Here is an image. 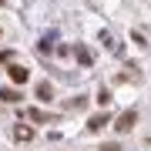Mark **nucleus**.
Masks as SVG:
<instances>
[{
    "mask_svg": "<svg viewBox=\"0 0 151 151\" xmlns=\"http://www.w3.org/2000/svg\"><path fill=\"white\" fill-rule=\"evenodd\" d=\"M134 124H138V111H124L118 118V124H114V131H118V134H128Z\"/></svg>",
    "mask_w": 151,
    "mask_h": 151,
    "instance_id": "nucleus-1",
    "label": "nucleus"
},
{
    "mask_svg": "<svg viewBox=\"0 0 151 151\" xmlns=\"http://www.w3.org/2000/svg\"><path fill=\"white\" fill-rule=\"evenodd\" d=\"M7 74H10L14 84H27V81H30V70L24 67V64H10V67H7Z\"/></svg>",
    "mask_w": 151,
    "mask_h": 151,
    "instance_id": "nucleus-2",
    "label": "nucleus"
},
{
    "mask_svg": "<svg viewBox=\"0 0 151 151\" xmlns=\"http://www.w3.org/2000/svg\"><path fill=\"white\" fill-rule=\"evenodd\" d=\"M108 124H111V114L101 111V114H94V118H87V131H101V128H108Z\"/></svg>",
    "mask_w": 151,
    "mask_h": 151,
    "instance_id": "nucleus-3",
    "label": "nucleus"
},
{
    "mask_svg": "<svg viewBox=\"0 0 151 151\" xmlns=\"http://www.w3.org/2000/svg\"><path fill=\"white\" fill-rule=\"evenodd\" d=\"M14 138L27 145V141H34V128H27V124H17V128H14Z\"/></svg>",
    "mask_w": 151,
    "mask_h": 151,
    "instance_id": "nucleus-4",
    "label": "nucleus"
},
{
    "mask_svg": "<svg viewBox=\"0 0 151 151\" xmlns=\"http://www.w3.org/2000/svg\"><path fill=\"white\" fill-rule=\"evenodd\" d=\"M34 94H37V101H44V104H47L50 97H54V87H50L47 81H40V84H37V91H34Z\"/></svg>",
    "mask_w": 151,
    "mask_h": 151,
    "instance_id": "nucleus-5",
    "label": "nucleus"
},
{
    "mask_svg": "<svg viewBox=\"0 0 151 151\" xmlns=\"http://www.w3.org/2000/svg\"><path fill=\"white\" fill-rule=\"evenodd\" d=\"M0 97H4L7 104H17V101H20V91H17V87H4V91H0Z\"/></svg>",
    "mask_w": 151,
    "mask_h": 151,
    "instance_id": "nucleus-6",
    "label": "nucleus"
},
{
    "mask_svg": "<svg viewBox=\"0 0 151 151\" xmlns=\"http://www.w3.org/2000/svg\"><path fill=\"white\" fill-rule=\"evenodd\" d=\"M27 114H30V121H37V124H44V121H54L50 114H44V111H37V108H34V111H27Z\"/></svg>",
    "mask_w": 151,
    "mask_h": 151,
    "instance_id": "nucleus-7",
    "label": "nucleus"
},
{
    "mask_svg": "<svg viewBox=\"0 0 151 151\" xmlns=\"http://www.w3.org/2000/svg\"><path fill=\"white\" fill-rule=\"evenodd\" d=\"M97 104H101V108H108V104H111V91H108V87L97 91Z\"/></svg>",
    "mask_w": 151,
    "mask_h": 151,
    "instance_id": "nucleus-8",
    "label": "nucleus"
},
{
    "mask_svg": "<svg viewBox=\"0 0 151 151\" xmlns=\"http://www.w3.org/2000/svg\"><path fill=\"white\" fill-rule=\"evenodd\" d=\"M77 60H81V64H91V54H87L84 47H77Z\"/></svg>",
    "mask_w": 151,
    "mask_h": 151,
    "instance_id": "nucleus-9",
    "label": "nucleus"
},
{
    "mask_svg": "<svg viewBox=\"0 0 151 151\" xmlns=\"http://www.w3.org/2000/svg\"><path fill=\"white\" fill-rule=\"evenodd\" d=\"M97 151H121V145H118V141H111V145H101Z\"/></svg>",
    "mask_w": 151,
    "mask_h": 151,
    "instance_id": "nucleus-10",
    "label": "nucleus"
},
{
    "mask_svg": "<svg viewBox=\"0 0 151 151\" xmlns=\"http://www.w3.org/2000/svg\"><path fill=\"white\" fill-rule=\"evenodd\" d=\"M0 4H4V0H0Z\"/></svg>",
    "mask_w": 151,
    "mask_h": 151,
    "instance_id": "nucleus-11",
    "label": "nucleus"
},
{
    "mask_svg": "<svg viewBox=\"0 0 151 151\" xmlns=\"http://www.w3.org/2000/svg\"><path fill=\"white\" fill-rule=\"evenodd\" d=\"M0 34H4V30H0Z\"/></svg>",
    "mask_w": 151,
    "mask_h": 151,
    "instance_id": "nucleus-12",
    "label": "nucleus"
}]
</instances>
